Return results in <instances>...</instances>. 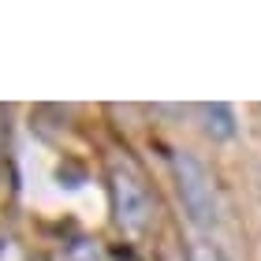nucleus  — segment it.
<instances>
[{
	"instance_id": "20e7f679",
	"label": "nucleus",
	"mask_w": 261,
	"mask_h": 261,
	"mask_svg": "<svg viewBox=\"0 0 261 261\" xmlns=\"http://www.w3.org/2000/svg\"><path fill=\"white\" fill-rule=\"evenodd\" d=\"M67 261H101V246L90 243V239H79V243L67 250Z\"/></svg>"
},
{
	"instance_id": "39448f33",
	"label": "nucleus",
	"mask_w": 261,
	"mask_h": 261,
	"mask_svg": "<svg viewBox=\"0 0 261 261\" xmlns=\"http://www.w3.org/2000/svg\"><path fill=\"white\" fill-rule=\"evenodd\" d=\"M191 257H194V261H228L213 243H194V254H191Z\"/></svg>"
},
{
	"instance_id": "7ed1b4c3",
	"label": "nucleus",
	"mask_w": 261,
	"mask_h": 261,
	"mask_svg": "<svg viewBox=\"0 0 261 261\" xmlns=\"http://www.w3.org/2000/svg\"><path fill=\"white\" fill-rule=\"evenodd\" d=\"M205 120H209V130L217 138H228L231 130H235V116H231L228 105H220V101L217 105H205Z\"/></svg>"
},
{
	"instance_id": "f03ea898",
	"label": "nucleus",
	"mask_w": 261,
	"mask_h": 261,
	"mask_svg": "<svg viewBox=\"0 0 261 261\" xmlns=\"http://www.w3.org/2000/svg\"><path fill=\"white\" fill-rule=\"evenodd\" d=\"M112 198H116V220H120L130 235H138L153 217V201L146 194V187L127 168H116L112 172Z\"/></svg>"
},
{
	"instance_id": "f257e3e1",
	"label": "nucleus",
	"mask_w": 261,
	"mask_h": 261,
	"mask_svg": "<svg viewBox=\"0 0 261 261\" xmlns=\"http://www.w3.org/2000/svg\"><path fill=\"white\" fill-rule=\"evenodd\" d=\"M172 164H175V179H179V194H183V205L191 213V220L194 224H213L217 220V191H213L209 172L201 168L191 153H175Z\"/></svg>"
}]
</instances>
